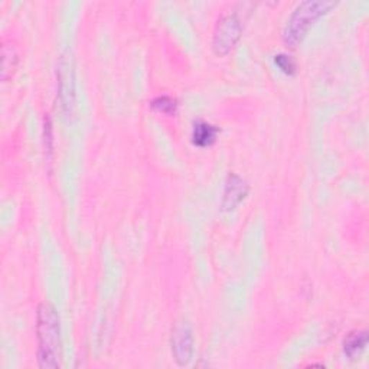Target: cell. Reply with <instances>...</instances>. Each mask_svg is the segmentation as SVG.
Here are the masks:
<instances>
[{"label":"cell","instance_id":"6da1fadb","mask_svg":"<svg viewBox=\"0 0 369 369\" xmlns=\"http://www.w3.org/2000/svg\"><path fill=\"white\" fill-rule=\"evenodd\" d=\"M37 335L39 366L57 369L60 366V318L55 307L49 303L38 306Z\"/></svg>","mask_w":369,"mask_h":369},{"label":"cell","instance_id":"7a4b0ae2","mask_svg":"<svg viewBox=\"0 0 369 369\" xmlns=\"http://www.w3.org/2000/svg\"><path fill=\"white\" fill-rule=\"evenodd\" d=\"M333 6H335V2H329V0H305L300 5H297L285 28V42L290 46L300 44L312 25Z\"/></svg>","mask_w":369,"mask_h":369},{"label":"cell","instance_id":"3957f363","mask_svg":"<svg viewBox=\"0 0 369 369\" xmlns=\"http://www.w3.org/2000/svg\"><path fill=\"white\" fill-rule=\"evenodd\" d=\"M242 33V25L240 17L235 13H228L219 17L217 22L214 38H213V49L217 55H226L235 44L240 41Z\"/></svg>","mask_w":369,"mask_h":369},{"label":"cell","instance_id":"277c9868","mask_svg":"<svg viewBox=\"0 0 369 369\" xmlns=\"http://www.w3.org/2000/svg\"><path fill=\"white\" fill-rule=\"evenodd\" d=\"M172 354L179 366H185L193 357V336L189 323L179 322L172 330Z\"/></svg>","mask_w":369,"mask_h":369},{"label":"cell","instance_id":"5b68a950","mask_svg":"<svg viewBox=\"0 0 369 369\" xmlns=\"http://www.w3.org/2000/svg\"><path fill=\"white\" fill-rule=\"evenodd\" d=\"M249 190H250V186L247 181L238 177L237 173L228 174L225 179L221 209L225 210V213L234 210L245 199V197L249 195Z\"/></svg>","mask_w":369,"mask_h":369},{"label":"cell","instance_id":"8992f818","mask_svg":"<svg viewBox=\"0 0 369 369\" xmlns=\"http://www.w3.org/2000/svg\"><path fill=\"white\" fill-rule=\"evenodd\" d=\"M60 96L61 101L64 102L66 109L73 105V97H74V71L71 62L62 60L60 62Z\"/></svg>","mask_w":369,"mask_h":369},{"label":"cell","instance_id":"52a82bcc","mask_svg":"<svg viewBox=\"0 0 369 369\" xmlns=\"http://www.w3.org/2000/svg\"><path fill=\"white\" fill-rule=\"evenodd\" d=\"M219 129L208 121L198 120L193 123L192 143L198 147H208L215 143Z\"/></svg>","mask_w":369,"mask_h":369},{"label":"cell","instance_id":"ba28073f","mask_svg":"<svg viewBox=\"0 0 369 369\" xmlns=\"http://www.w3.org/2000/svg\"><path fill=\"white\" fill-rule=\"evenodd\" d=\"M368 343L366 330H354L343 339V352L349 359H357L365 350Z\"/></svg>","mask_w":369,"mask_h":369},{"label":"cell","instance_id":"9c48e42d","mask_svg":"<svg viewBox=\"0 0 369 369\" xmlns=\"http://www.w3.org/2000/svg\"><path fill=\"white\" fill-rule=\"evenodd\" d=\"M2 80L8 81L16 69L17 65V54H16V49L12 45V42H3L2 46Z\"/></svg>","mask_w":369,"mask_h":369},{"label":"cell","instance_id":"30bf717a","mask_svg":"<svg viewBox=\"0 0 369 369\" xmlns=\"http://www.w3.org/2000/svg\"><path fill=\"white\" fill-rule=\"evenodd\" d=\"M152 107L163 114H174L178 109V101L169 96H159L152 101Z\"/></svg>","mask_w":369,"mask_h":369},{"label":"cell","instance_id":"8fae6325","mask_svg":"<svg viewBox=\"0 0 369 369\" xmlns=\"http://www.w3.org/2000/svg\"><path fill=\"white\" fill-rule=\"evenodd\" d=\"M274 62L281 69V71H283L287 75H293L296 73V69H297V65H296L294 60L290 55H287V54L276 55L274 57Z\"/></svg>","mask_w":369,"mask_h":369}]
</instances>
